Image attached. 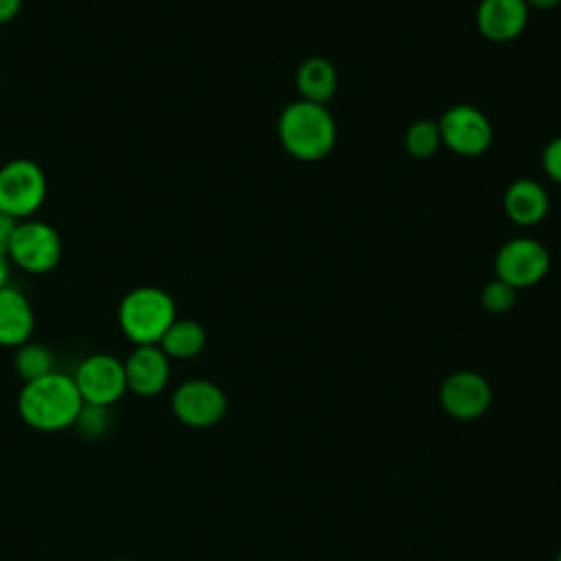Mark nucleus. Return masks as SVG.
<instances>
[{
    "label": "nucleus",
    "mask_w": 561,
    "mask_h": 561,
    "mask_svg": "<svg viewBox=\"0 0 561 561\" xmlns=\"http://www.w3.org/2000/svg\"><path fill=\"white\" fill-rule=\"evenodd\" d=\"M81 405L83 399L75 379L59 370L26 381L18 397L22 421L37 432H61L75 425Z\"/></svg>",
    "instance_id": "1"
},
{
    "label": "nucleus",
    "mask_w": 561,
    "mask_h": 561,
    "mask_svg": "<svg viewBox=\"0 0 561 561\" xmlns=\"http://www.w3.org/2000/svg\"><path fill=\"white\" fill-rule=\"evenodd\" d=\"M278 138L283 149L298 160H322L337 140V127L324 105L294 101L278 116Z\"/></svg>",
    "instance_id": "2"
},
{
    "label": "nucleus",
    "mask_w": 561,
    "mask_h": 561,
    "mask_svg": "<svg viewBox=\"0 0 561 561\" xmlns=\"http://www.w3.org/2000/svg\"><path fill=\"white\" fill-rule=\"evenodd\" d=\"M175 322V302L160 287H136L118 305L121 331L136 344H160Z\"/></svg>",
    "instance_id": "3"
},
{
    "label": "nucleus",
    "mask_w": 561,
    "mask_h": 561,
    "mask_svg": "<svg viewBox=\"0 0 561 561\" xmlns=\"http://www.w3.org/2000/svg\"><path fill=\"white\" fill-rule=\"evenodd\" d=\"M46 197V175L33 160L18 158L0 167V210L22 221L39 210Z\"/></svg>",
    "instance_id": "4"
},
{
    "label": "nucleus",
    "mask_w": 561,
    "mask_h": 561,
    "mask_svg": "<svg viewBox=\"0 0 561 561\" xmlns=\"http://www.w3.org/2000/svg\"><path fill=\"white\" fill-rule=\"evenodd\" d=\"M7 254L11 263L28 274H46L55 270L61 259V237L46 221L22 219L18 221Z\"/></svg>",
    "instance_id": "5"
},
{
    "label": "nucleus",
    "mask_w": 561,
    "mask_h": 561,
    "mask_svg": "<svg viewBox=\"0 0 561 561\" xmlns=\"http://www.w3.org/2000/svg\"><path fill=\"white\" fill-rule=\"evenodd\" d=\"M72 379L77 383V390L83 403H92V405L110 408L127 392L125 364L114 355H105V353L85 357L77 366Z\"/></svg>",
    "instance_id": "6"
},
{
    "label": "nucleus",
    "mask_w": 561,
    "mask_h": 561,
    "mask_svg": "<svg viewBox=\"0 0 561 561\" xmlns=\"http://www.w3.org/2000/svg\"><path fill=\"white\" fill-rule=\"evenodd\" d=\"M438 129L443 145H447V149L465 158H476L484 153L493 138L489 118L473 105L449 107L440 116Z\"/></svg>",
    "instance_id": "7"
},
{
    "label": "nucleus",
    "mask_w": 561,
    "mask_h": 561,
    "mask_svg": "<svg viewBox=\"0 0 561 561\" xmlns=\"http://www.w3.org/2000/svg\"><path fill=\"white\" fill-rule=\"evenodd\" d=\"M495 278L515 289L539 283L550 270L548 250L535 239L506 241L495 254Z\"/></svg>",
    "instance_id": "8"
},
{
    "label": "nucleus",
    "mask_w": 561,
    "mask_h": 561,
    "mask_svg": "<svg viewBox=\"0 0 561 561\" xmlns=\"http://www.w3.org/2000/svg\"><path fill=\"white\" fill-rule=\"evenodd\" d=\"M173 414L188 427H210L226 412V397L219 386L206 379H191L175 388L171 399Z\"/></svg>",
    "instance_id": "9"
},
{
    "label": "nucleus",
    "mask_w": 561,
    "mask_h": 561,
    "mask_svg": "<svg viewBox=\"0 0 561 561\" xmlns=\"http://www.w3.org/2000/svg\"><path fill=\"white\" fill-rule=\"evenodd\" d=\"M169 357L158 344H142L125 362L127 390L138 397H156L169 383Z\"/></svg>",
    "instance_id": "10"
},
{
    "label": "nucleus",
    "mask_w": 561,
    "mask_h": 561,
    "mask_svg": "<svg viewBox=\"0 0 561 561\" xmlns=\"http://www.w3.org/2000/svg\"><path fill=\"white\" fill-rule=\"evenodd\" d=\"M440 403L456 419H476L489 408L491 388L478 373L460 370L443 381Z\"/></svg>",
    "instance_id": "11"
},
{
    "label": "nucleus",
    "mask_w": 561,
    "mask_h": 561,
    "mask_svg": "<svg viewBox=\"0 0 561 561\" xmlns=\"http://www.w3.org/2000/svg\"><path fill=\"white\" fill-rule=\"evenodd\" d=\"M528 11L522 0H482L476 11V26L491 42H511L526 28Z\"/></svg>",
    "instance_id": "12"
},
{
    "label": "nucleus",
    "mask_w": 561,
    "mask_h": 561,
    "mask_svg": "<svg viewBox=\"0 0 561 561\" xmlns=\"http://www.w3.org/2000/svg\"><path fill=\"white\" fill-rule=\"evenodd\" d=\"M33 329H35V313L28 298L9 285L2 287L0 289V344L18 348L20 344L31 340Z\"/></svg>",
    "instance_id": "13"
},
{
    "label": "nucleus",
    "mask_w": 561,
    "mask_h": 561,
    "mask_svg": "<svg viewBox=\"0 0 561 561\" xmlns=\"http://www.w3.org/2000/svg\"><path fill=\"white\" fill-rule=\"evenodd\" d=\"M504 210L513 224L535 226L548 213V193L535 180H515L504 193Z\"/></svg>",
    "instance_id": "14"
},
{
    "label": "nucleus",
    "mask_w": 561,
    "mask_h": 561,
    "mask_svg": "<svg viewBox=\"0 0 561 561\" xmlns=\"http://www.w3.org/2000/svg\"><path fill=\"white\" fill-rule=\"evenodd\" d=\"M296 85L302 101L327 105L337 90V70L324 57H309L296 72Z\"/></svg>",
    "instance_id": "15"
},
{
    "label": "nucleus",
    "mask_w": 561,
    "mask_h": 561,
    "mask_svg": "<svg viewBox=\"0 0 561 561\" xmlns=\"http://www.w3.org/2000/svg\"><path fill=\"white\" fill-rule=\"evenodd\" d=\"M206 344V331L195 320H178L167 329V333L160 340V348L167 353V357L175 359H191L195 357Z\"/></svg>",
    "instance_id": "16"
},
{
    "label": "nucleus",
    "mask_w": 561,
    "mask_h": 561,
    "mask_svg": "<svg viewBox=\"0 0 561 561\" xmlns=\"http://www.w3.org/2000/svg\"><path fill=\"white\" fill-rule=\"evenodd\" d=\"M13 368L26 383V381L50 375L55 370V357H53L48 346L28 340V342H24L15 348Z\"/></svg>",
    "instance_id": "17"
},
{
    "label": "nucleus",
    "mask_w": 561,
    "mask_h": 561,
    "mask_svg": "<svg viewBox=\"0 0 561 561\" xmlns=\"http://www.w3.org/2000/svg\"><path fill=\"white\" fill-rule=\"evenodd\" d=\"M405 151L414 158H430L438 151L443 145L440 140V129L436 121H416L408 127L405 138H403Z\"/></svg>",
    "instance_id": "18"
},
{
    "label": "nucleus",
    "mask_w": 561,
    "mask_h": 561,
    "mask_svg": "<svg viewBox=\"0 0 561 561\" xmlns=\"http://www.w3.org/2000/svg\"><path fill=\"white\" fill-rule=\"evenodd\" d=\"M75 425L85 438H101L110 427V408L83 403Z\"/></svg>",
    "instance_id": "19"
},
{
    "label": "nucleus",
    "mask_w": 561,
    "mask_h": 561,
    "mask_svg": "<svg viewBox=\"0 0 561 561\" xmlns=\"http://www.w3.org/2000/svg\"><path fill=\"white\" fill-rule=\"evenodd\" d=\"M515 296H517L515 287H511L500 278H493L482 289V305L491 313H506L515 305Z\"/></svg>",
    "instance_id": "20"
},
{
    "label": "nucleus",
    "mask_w": 561,
    "mask_h": 561,
    "mask_svg": "<svg viewBox=\"0 0 561 561\" xmlns=\"http://www.w3.org/2000/svg\"><path fill=\"white\" fill-rule=\"evenodd\" d=\"M541 164L543 171L548 173V178H552L554 182L561 184V136L550 140L541 153Z\"/></svg>",
    "instance_id": "21"
},
{
    "label": "nucleus",
    "mask_w": 561,
    "mask_h": 561,
    "mask_svg": "<svg viewBox=\"0 0 561 561\" xmlns=\"http://www.w3.org/2000/svg\"><path fill=\"white\" fill-rule=\"evenodd\" d=\"M15 228H18V219H13L11 215L0 210V252L9 250V243H11V237H13Z\"/></svg>",
    "instance_id": "22"
},
{
    "label": "nucleus",
    "mask_w": 561,
    "mask_h": 561,
    "mask_svg": "<svg viewBox=\"0 0 561 561\" xmlns=\"http://www.w3.org/2000/svg\"><path fill=\"white\" fill-rule=\"evenodd\" d=\"M22 9V0H0V24L11 22Z\"/></svg>",
    "instance_id": "23"
},
{
    "label": "nucleus",
    "mask_w": 561,
    "mask_h": 561,
    "mask_svg": "<svg viewBox=\"0 0 561 561\" xmlns=\"http://www.w3.org/2000/svg\"><path fill=\"white\" fill-rule=\"evenodd\" d=\"M9 272H11V259L7 252H0V289L9 285Z\"/></svg>",
    "instance_id": "24"
},
{
    "label": "nucleus",
    "mask_w": 561,
    "mask_h": 561,
    "mask_svg": "<svg viewBox=\"0 0 561 561\" xmlns=\"http://www.w3.org/2000/svg\"><path fill=\"white\" fill-rule=\"evenodd\" d=\"M528 9H541V11H546V9H554L561 0H522Z\"/></svg>",
    "instance_id": "25"
},
{
    "label": "nucleus",
    "mask_w": 561,
    "mask_h": 561,
    "mask_svg": "<svg viewBox=\"0 0 561 561\" xmlns=\"http://www.w3.org/2000/svg\"><path fill=\"white\" fill-rule=\"evenodd\" d=\"M557 561H561V552H559V557H557Z\"/></svg>",
    "instance_id": "26"
},
{
    "label": "nucleus",
    "mask_w": 561,
    "mask_h": 561,
    "mask_svg": "<svg viewBox=\"0 0 561 561\" xmlns=\"http://www.w3.org/2000/svg\"><path fill=\"white\" fill-rule=\"evenodd\" d=\"M0 77H2V75H0Z\"/></svg>",
    "instance_id": "27"
}]
</instances>
